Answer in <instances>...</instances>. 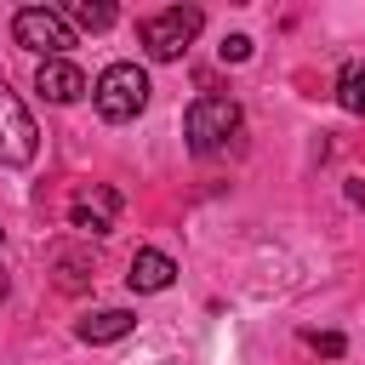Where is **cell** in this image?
<instances>
[{"mask_svg": "<svg viewBox=\"0 0 365 365\" xmlns=\"http://www.w3.org/2000/svg\"><path fill=\"white\" fill-rule=\"evenodd\" d=\"M200 29H205V11L200 6H165V11H154V17L137 23V40H143V51L154 63H177L200 40Z\"/></svg>", "mask_w": 365, "mask_h": 365, "instance_id": "cell-1", "label": "cell"}, {"mask_svg": "<svg viewBox=\"0 0 365 365\" xmlns=\"http://www.w3.org/2000/svg\"><path fill=\"white\" fill-rule=\"evenodd\" d=\"M91 103H97V114L108 125H125V120H137L148 108V74L137 63H108L97 74V86H91Z\"/></svg>", "mask_w": 365, "mask_h": 365, "instance_id": "cell-2", "label": "cell"}, {"mask_svg": "<svg viewBox=\"0 0 365 365\" xmlns=\"http://www.w3.org/2000/svg\"><path fill=\"white\" fill-rule=\"evenodd\" d=\"M234 131H240V103L222 97V91H200V97L188 103V114H182V137H188L194 154H217V148H228Z\"/></svg>", "mask_w": 365, "mask_h": 365, "instance_id": "cell-3", "label": "cell"}, {"mask_svg": "<svg viewBox=\"0 0 365 365\" xmlns=\"http://www.w3.org/2000/svg\"><path fill=\"white\" fill-rule=\"evenodd\" d=\"M11 40H17L23 51H34L40 63H51V57H63V51L74 46V29L63 23L57 6H23V11L11 17Z\"/></svg>", "mask_w": 365, "mask_h": 365, "instance_id": "cell-4", "label": "cell"}, {"mask_svg": "<svg viewBox=\"0 0 365 365\" xmlns=\"http://www.w3.org/2000/svg\"><path fill=\"white\" fill-rule=\"evenodd\" d=\"M40 154V131L34 114L23 108V97L11 91V80L0 74V165H29Z\"/></svg>", "mask_w": 365, "mask_h": 365, "instance_id": "cell-5", "label": "cell"}, {"mask_svg": "<svg viewBox=\"0 0 365 365\" xmlns=\"http://www.w3.org/2000/svg\"><path fill=\"white\" fill-rule=\"evenodd\" d=\"M68 222H74L80 234H108V228L120 222V188H108V182L80 188L74 205H68Z\"/></svg>", "mask_w": 365, "mask_h": 365, "instance_id": "cell-6", "label": "cell"}, {"mask_svg": "<svg viewBox=\"0 0 365 365\" xmlns=\"http://www.w3.org/2000/svg\"><path fill=\"white\" fill-rule=\"evenodd\" d=\"M34 91H40L46 103H80V97H86V74H80L68 57H51V63L34 68Z\"/></svg>", "mask_w": 365, "mask_h": 365, "instance_id": "cell-7", "label": "cell"}, {"mask_svg": "<svg viewBox=\"0 0 365 365\" xmlns=\"http://www.w3.org/2000/svg\"><path fill=\"white\" fill-rule=\"evenodd\" d=\"M171 279H177V262H171L165 251H154V245H143V251L131 257V268H125V285H131L137 297H154V291H171Z\"/></svg>", "mask_w": 365, "mask_h": 365, "instance_id": "cell-8", "label": "cell"}, {"mask_svg": "<svg viewBox=\"0 0 365 365\" xmlns=\"http://www.w3.org/2000/svg\"><path fill=\"white\" fill-rule=\"evenodd\" d=\"M131 331H137V314H131V308H97V314H86V319L74 325V336L91 342V348L120 342V336H131Z\"/></svg>", "mask_w": 365, "mask_h": 365, "instance_id": "cell-9", "label": "cell"}, {"mask_svg": "<svg viewBox=\"0 0 365 365\" xmlns=\"http://www.w3.org/2000/svg\"><path fill=\"white\" fill-rule=\"evenodd\" d=\"M114 17H120V11H114L108 0H68V6H63V23H68V29H91V34H103Z\"/></svg>", "mask_w": 365, "mask_h": 365, "instance_id": "cell-10", "label": "cell"}, {"mask_svg": "<svg viewBox=\"0 0 365 365\" xmlns=\"http://www.w3.org/2000/svg\"><path fill=\"white\" fill-rule=\"evenodd\" d=\"M336 103H342L348 114H365V63H348V68L336 74Z\"/></svg>", "mask_w": 365, "mask_h": 365, "instance_id": "cell-11", "label": "cell"}, {"mask_svg": "<svg viewBox=\"0 0 365 365\" xmlns=\"http://www.w3.org/2000/svg\"><path fill=\"white\" fill-rule=\"evenodd\" d=\"M57 285H63V291H80V285H86V262H80L74 251H57Z\"/></svg>", "mask_w": 365, "mask_h": 365, "instance_id": "cell-12", "label": "cell"}, {"mask_svg": "<svg viewBox=\"0 0 365 365\" xmlns=\"http://www.w3.org/2000/svg\"><path fill=\"white\" fill-rule=\"evenodd\" d=\"M308 348H314V354H325V359H336V354H342L348 342H342L336 331H308Z\"/></svg>", "mask_w": 365, "mask_h": 365, "instance_id": "cell-13", "label": "cell"}, {"mask_svg": "<svg viewBox=\"0 0 365 365\" xmlns=\"http://www.w3.org/2000/svg\"><path fill=\"white\" fill-rule=\"evenodd\" d=\"M217 51H222V63H245V57H251V34H228Z\"/></svg>", "mask_w": 365, "mask_h": 365, "instance_id": "cell-14", "label": "cell"}, {"mask_svg": "<svg viewBox=\"0 0 365 365\" xmlns=\"http://www.w3.org/2000/svg\"><path fill=\"white\" fill-rule=\"evenodd\" d=\"M6 291H11V279H6V234H0V302H6Z\"/></svg>", "mask_w": 365, "mask_h": 365, "instance_id": "cell-15", "label": "cell"}]
</instances>
